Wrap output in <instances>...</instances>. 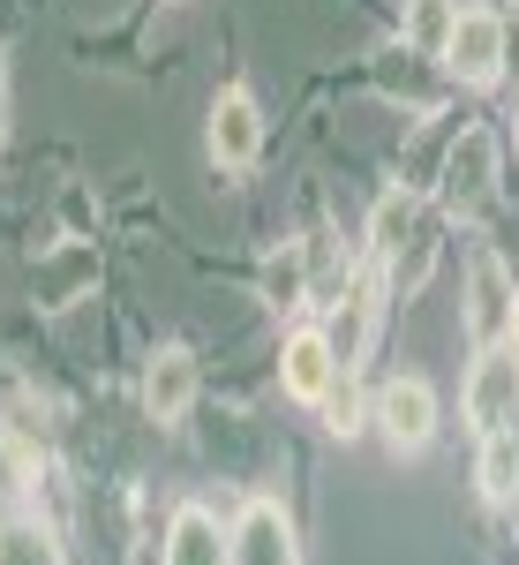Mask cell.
Wrapping results in <instances>:
<instances>
[{
	"label": "cell",
	"mask_w": 519,
	"mask_h": 565,
	"mask_svg": "<svg viewBox=\"0 0 519 565\" xmlns=\"http://www.w3.org/2000/svg\"><path fill=\"white\" fill-rule=\"evenodd\" d=\"M467 332H475V348L519 340V287H512V271H505L497 249L467 257Z\"/></svg>",
	"instance_id": "obj_1"
},
{
	"label": "cell",
	"mask_w": 519,
	"mask_h": 565,
	"mask_svg": "<svg viewBox=\"0 0 519 565\" xmlns=\"http://www.w3.org/2000/svg\"><path fill=\"white\" fill-rule=\"evenodd\" d=\"M505 15L497 8H459V23H452V45H444V76H459V84H497L505 76Z\"/></svg>",
	"instance_id": "obj_2"
},
{
	"label": "cell",
	"mask_w": 519,
	"mask_h": 565,
	"mask_svg": "<svg viewBox=\"0 0 519 565\" xmlns=\"http://www.w3.org/2000/svg\"><path fill=\"white\" fill-rule=\"evenodd\" d=\"M467 423H475L482 437L519 423V340L475 354V377H467Z\"/></svg>",
	"instance_id": "obj_3"
},
{
	"label": "cell",
	"mask_w": 519,
	"mask_h": 565,
	"mask_svg": "<svg viewBox=\"0 0 519 565\" xmlns=\"http://www.w3.org/2000/svg\"><path fill=\"white\" fill-rule=\"evenodd\" d=\"M204 143H212V167H218V174H249V167H257V151H263V114H257V98H249V90H218Z\"/></svg>",
	"instance_id": "obj_4"
},
{
	"label": "cell",
	"mask_w": 519,
	"mask_h": 565,
	"mask_svg": "<svg viewBox=\"0 0 519 565\" xmlns=\"http://www.w3.org/2000/svg\"><path fill=\"white\" fill-rule=\"evenodd\" d=\"M489 189H497V143L489 129H467L452 151H444V174H436V196H444V212H482L489 204Z\"/></svg>",
	"instance_id": "obj_5"
},
{
	"label": "cell",
	"mask_w": 519,
	"mask_h": 565,
	"mask_svg": "<svg viewBox=\"0 0 519 565\" xmlns=\"http://www.w3.org/2000/svg\"><path fill=\"white\" fill-rule=\"evenodd\" d=\"M377 430L391 437V452H422L436 437V392L430 377H391L377 392Z\"/></svg>",
	"instance_id": "obj_6"
},
{
	"label": "cell",
	"mask_w": 519,
	"mask_h": 565,
	"mask_svg": "<svg viewBox=\"0 0 519 565\" xmlns=\"http://www.w3.org/2000/svg\"><path fill=\"white\" fill-rule=\"evenodd\" d=\"M234 565H302L294 521H286L271 498H249V505H241V521H234Z\"/></svg>",
	"instance_id": "obj_7"
},
{
	"label": "cell",
	"mask_w": 519,
	"mask_h": 565,
	"mask_svg": "<svg viewBox=\"0 0 519 565\" xmlns=\"http://www.w3.org/2000/svg\"><path fill=\"white\" fill-rule=\"evenodd\" d=\"M279 385L294 392L302 407H324V392L339 385V354H332V340H324V332H294L286 354H279Z\"/></svg>",
	"instance_id": "obj_8"
},
{
	"label": "cell",
	"mask_w": 519,
	"mask_h": 565,
	"mask_svg": "<svg viewBox=\"0 0 519 565\" xmlns=\"http://www.w3.org/2000/svg\"><path fill=\"white\" fill-rule=\"evenodd\" d=\"M166 565H234V527H218L212 505H181L166 527Z\"/></svg>",
	"instance_id": "obj_9"
},
{
	"label": "cell",
	"mask_w": 519,
	"mask_h": 565,
	"mask_svg": "<svg viewBox=\"0 0 519 565\" xmlns=\"http://www.w3.org/2000/svg\"><path fill=\"white\" fill-rule=\"evenodd\" d=\"M143 407H151V423H181V415L196 407V354L188 348L151 354V370H143Z\"/></svg>",
	"instance_id": "obj_10"
},
{
	"label": "cell",
	"mask_w": 519,
	"mask_h": 565,
	"mask_svg": "<svg viewBox=\"0 0 519 565\" xmlns=\"http://www.w3.org/2000/svg\"><path fill=\"white\" fill-rule=\"evenodd\" d=\"M414 226H422L414 189H385V196H377V212H369V249H377V264L399 257V249L414 242Z\"/></svg>",
	"instance_id": "obj_11"
},
{
	"label": "cell",
	"mask_w": 519,
	"mask_h": 565,
	"mask_svg": "<svg viewBox=\"0 0 519 565\" xmlns=\"http://www.w3.org/2000/svg\"><path fill=\"white\" fill-rule=\"evenodd\" d=\"M475 476H482V498H519V430H489L482 437V460H475Z\"/></svg>",
	"instance_id": "obj_12"
},
{
	"label": "cell",
	"mask_w": 519,
	"mask_h": 565,
	"mask_svg": "<svg viewBox=\"0 0 519 565\" xmlns=\"http://www.w3.org/2000/svg\"><path fill=\"white\" fill-rule=\"evenodd\" d=\"M452 23H459V0H407V45H414L422 61H444Z\"/></svg>",
	"instance_id": "obj_13"
},
{
	"label": "cell",
	"mask_w": 519,
	"mask_h": 565,
	"mask_svg": "<svg viewBox=\"0 0 519 565\" xmlns=\"http://www.w3.org/2000/svg\"><path fill=\"white\" fill-rule=\"evenodd\" d=\"M263 302L279 309V317L309 309V264H302V242H294V249H279V257L263 264Z\"/></svg>",
	"instance_id": "obj_14"
},
{
	"label": "cell",
	"mask_w": 519,
	"mask_h": 565,
	"mask_svg": "<svg viewBox=\"0 0 519 565\" xmlns=\"http://www.w3.org/2000/svg\"><path fill=\"white\" fill-rule=\"evenodd\" d=\"M302 264H309V302H332V309H339V295L354 287V271H346V257H332V234H309Z\"/></svg>",
	"instance_id": "obj_15"
},
{
	"label": "cell",
	"mask_w": 519,
	"mask_h": 565,
	"mask_svg": "<svg viewBox=\"0 0 519 565\" xmlns=\"http://www.w3.org/2000/svg\"><path fill=\"white\" fill-rule=\"evenodd\" d=\"M0 565H61V543L31 513H15V521H0Z\"/></svg>",
	"instance_id": "obj_16"
},
{
	"label": "cell",
	"mask_w": 519,
	"mask_h": 565,
	"mask_svg": "<svg viewBox=\"0 0 519 565\" xmlns=\"http://www.w3.org/2000/svg\"><path fill=\"white\" fill-rule=\"evenodd\" d=\"M23 498H31V452L15 437H0V521H15Z\"/></svg>",
	"instance_id": "obj_17"
},
{
	"label": "cell",
	"mask_w": 519,
	"mask_h": 565,
	"mask_svg": "<svg viewBox=\"0 0 519 565\" xmlns=\"http://www.w3.org/2000/svg\"><path fill=\"white\" fill-rule=\"evenodd\" d=\"M324 415H332V430H339V437H354V430H361V399H354V370H339V385L324 392Z\"/></svg>",
	"instance_id": "obj_18"
},
{
	"label": "cell",
	"mask_w": 519,
	"mask_h": 565,
	"mask_svg": "<svg viewBox=\"0 0 519 565\" xmlns=\"http://www.w3.org/2000/svg\"><path fill=\"white\" fill-rule=\"evenodd\" d=\"M84 271H90V257H76V264H53V271H45V279H53V309H68V287H76Z\"/></svg>",
	"instance_id": "obj_19"
},
{
	"label": "cell",
	"mask_w": 519,
	"mask_h": 565,
	"mask_svg": "<svg viewBox=\"0 0 519 565\" xmlns=\"http://www.w3.org/2000/svg\"><path fill=\"white\" fill-rule=\"evenodd\" d=\"M512 121H519V114H512Z\"/></svg>",
	"instance_id": "obj_20"
}]
</instances>
